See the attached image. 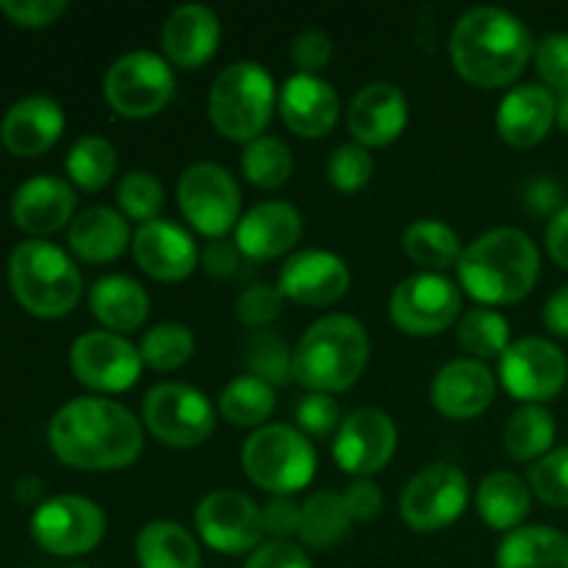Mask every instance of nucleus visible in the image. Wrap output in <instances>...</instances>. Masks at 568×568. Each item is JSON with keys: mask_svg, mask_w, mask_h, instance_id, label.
<instances>
[{"mask_svg": "<svg viewBox=\"0 0 568 568\" xmlns=\"http://www.w3.org/2000/svg\"><path fill=\"white\" fill-rule=\"evenodd\" d=\"M369 333L347 314L316 320L294 347V381L311 392H347L369 364Z\"/></svg>", "mask_w": 568, "mask_h": 568, "instance_id": "nucleus-4", "label": "nucleus"}, {"mask_svg": "<svg viewBox=\"0 0 568 568\" xmlns=\"http://www.w3.org/2000/svg\"><path fill=\"white\" fill-rule=\"evenodd\" d=\"M242 172L258 189L283 186L294 172L292 148L283 139L264 133L244 148Z\"/></svg>", "mask_w": 568, "mask_h": 568, "instance_id": "nucleus-40", "label": "nucleus"}, {"mask_svg": "<svg viewBox=\"0 0 568 568\" xmlns=\"http://www.w3.org/2000/svg\"><path fill=\"white\" fill-rule=\"evenodd\" d=\"M530 491L552 508H568V447H558L530 466Z\"/></svg>", "mask_w": 568, "mask_h": 568, "instance_id": "nucleus-44", "label": "nucleus"}, {"mask_svg": "<svg viewBox=\"0 0 568 568\" xmlns=\"http://www.w3.org/2000/svg\"><path fill=\"white\" fill-rule=\"evenodd\" d=\"M497 568H568V536L547 525L516 527L499 541Z\"/></svg>", "mask_w": 568, "mask_h": 568, "instance_id": "nucleus-30", "label": "nucleus"}, {"mask_svg": "<svg viewBox=\"0 0 568 568\" xmlns=\"http://www.w3.org/2000/svg\"><path fill=\"white\" fill-rule=\"evenodd\" d=\"M536 70L544 87L568 94V33H547L536 44Z\"/></svg>", "mask_w": 568, "mask_h": 568, "instance_id": "nucleus-47", "label": "nucleus"}, {"mask_svg": "<svg viewBox=\"0 0 568 568\" xmlns=\"http://www.w3.org/2000/svg\"><path fill=\"white\" fill-rule=\"evenodd\" d=\"M544 325L547 331H552L555 336L568 338V286L558 288L552 297L544 305Z\"/></svg>", "mask_w": 568, "mask_h": 568, "instance_id": "nucleus-55", "label": "nucleus"}, {"mask_svg": "<svg viewBox=\"0 0 568 568\" xmlns=\"http://www.w3.org/2000/svg\"><path fill=\"white\" fill-rule=\"evenodd\" d=\"M75 192L64 178H28L11 197V220L28 236H50L64 225H72Z\"/></svg>", "mask_w": 568, "mask_h": 568, "instance_id": "nucleus-25", "label": "nucleus"}, {"mask_svg": "<svg viewBox=\"0 0 568 568\" xmlns=\"http://www.w3.org/2000/svg\"><path fill=\"white\" fill-rule=\"evenodd\" d=\"M403 250L416 266H422L425 272H438V275H444V270L449 266H458L460 255H464V244H460L455 227L442 220H430V216L405 227Z\"/></svg>", "mask_w": 568, "mask_h": 568, "instance_id": "nucleus-33", "label": "nucleus"}, {"mask_svg": "<svg viewBox=\"0 0 568 568\" xmlns=\"http://www.w3.org/2000/svg\"><path fill=\"white\" fill-rule=\"evenodd\" d=\"M275 410V388L253 375H239L222 388L220 416L233 427H264Z\"/></svg>", "mask_w": 568, "mask_h": 568, "instance_id": "nucleus-35", "label": "nucleus"}, {"mask_svg": "<svg viewBox=\"0 0 568 568\" xmlns=\"http://www.w3.org/2000/svg\"><path fill=\"white\" fill-rule=\"evenodd\" d=\"M283 300L286 297H283L277 286L255 283V286H247L236 297V320L247 325L250 331H264V327H270L281 316Z\"/></svg>", "mask_w": 568, "mask_h": 568, "instance_id": "nucleus-45", "label": "nucleus"}, {"mask_svg": "<svg viewBox=\"0 0 568 568\" xmlns=\"http://www.w3.org/2000/svg\"><path fill=\"white\" fill-rule=\"evenodd\" d=\"M499 381L510 397L521 399V405H544L564 392L568 358L549 338H516L499 355Z\"/></svg>", "mask_w": 568, "mask_h": 568, "instance_id": "nucleus-12", "label": "nucleus"}, {"mask_svg": "<svg viewBox=\"0 0 568 568\" xmlns=\"http://www.w3.org/2000/svg\"><path fill=\"white\" fill-rule=\"evenodd\" d=\"M244 568H314L308 555L292 541H266L247 558Z\"/></svg>", "mask_w": 568, "mask_h": 568, "instance_id": "nucleus-52", "label": "nucleus"}, {"mask_svg": "<svg viewBox=\"0 0 568 568\" xmlns=\"http://www.w3.org/2000/svg\"><path fill=\"white\" fill-rule=\"evenodd\" d=\"M558 120V100L544 83H519L497 109V133L510 148H536Z\"/></svg>", "mask_w": 568, "mask_h": 568, "instance_id": "nucleus-27", "label": "nucleus"}, {"mask_svg": "<svg viewBox=\"0 0 568 568\" xmlns=\"http://www.w3.org/2000/svg\"><path fill=\"white\" fill-rule=\"evenodd\" d=\"M197 536L222 555L255 552L264 541L261 508L242 491L220 488L200 499L194 510Z\"/></svg>", "mask_w": 568, "mask_h": 568, "instance_id": "nucleus-16", "label": "nucleus"}, {"mask_svg": "<svg viewBox=\"0 0 568 568\" xmlns=\"http://www.w3.org/2000/svg\"><path fill=\"white\" fill-rule=\"evenodd\" d=\"M344 505H347L349 519L355 521H372L381 516L383 510V491L377 483H372L369 477H358V480L349 483L342 491Z\"/></svg>", "mask_w": 568, "mask_h": 568, "instance_id": "nucleus-51", "label": "nucleus"}, {"mask_svg": "<svg viewBox=\"0 0 568 568\" xmlns=\"http://www.w3.org/2000/svg\"><path fill=\"white\" fill-rule=\"evenodd\" d=\"M536 53L532 33L514 11L499 6L469 9L453 28L449 55L464 81L480 89L508 87Z\"/></svg>", "mask_w": 568, "mask_h": 568, "instance_id": "nucleus-2", "label": "nucleus"}, {"mask_svg": "<svg viewBox=\"0 0 568 568\" xmlns=\"http://www.w3.org/2000/svg\"><path fill=\"white\" fill-rule=\"evenodd\" d=\"M166 192L159 178L148 170H133L116 186V203L128 220H136L139 225L159 220V211L164 209Z\"/></svg>", "mask_w": 568, "mask_h": 568, "instance_id": "nucleus-42", "label": "nucleus"}, {"mask_svg": "<svg viewBox=\"0 0 568 568\" xmlns=\"http://www.w3.org/2000/svg\"><path fill=\"white\" fill-rule=\"evenodd\" d=\"M497 397V377L483 361L455 358L436 372L430 399L447 419H475L486 414Z\"/></svg>", "mask_w": 568, "mask_h": 568, "instance_id": "nucleus-20", "label": "nucleus"}, {"mask_svg": "<svg viewBox=\"0 0 568 568\" xmlns=\"http://www.w3.org/2000/svg\"><path fill=\"white\" fill-rule=\"evenodd\" d=\"M67 242L78 258L89 261V264H105V261L120 258L133 239L128 216L122 211L109 209V205H92L72 220Z\"/></svg>", "mask_w": 568, "mask_h": 568, "instance_id": "nucleus-28", "label": "nucleus"}, {"mask_svg": "<svg viewBox=\"0 0 568 568\" xmlns=\"http://www.w3.org/2000/svg\"><path fill=\"white\" fill-rule=\"evenodd\" d=\"M89 311L111 333H131L144 325L150 297L139 281L128 275H105L89 288Z\"/></svg>", "mask_w": 568, "mask_h": 568, "instance_id": "nucleus-29", "label": "nucleus"}, {"mask_svg": "<svg viewBox=\"0 0 568 568\" xmlns=\"http://www.w3.org/2000/svg\"><path fill=\"white\" fill-rule=\"evenodd\" d=\"M372 172H375V159H372L369 148L358 142L338 144L327 159V181L338 192H358L369 183Z\"/></svg>", "mask_w": 568, "mask_h": 568, "instance_id": "nucleus-43", "label": "nucleus"}, {"mask_svg": "<svg viewBox=\"0 0 568 568\" xmlns=\"http://www.w3.org/2000/svg\"><path fill=\"white\" fill-rule=\"evenodd\" d=\"M105 103L128 120L159 114L175 94L170 61L153 50H131L109 67L103 78Z\"/></svg>", "mask_w": 568, "mask_h": 568, "instance_id": "nucleus-8", "label": "nucleus"}, {"mask_svg": "<svg viewBox=\"0 0 568 568\" xmlns=\"http://www.w3.org/2000/svg\"><path fill=\"white\" fill-rule=\"evenodd\" d=\"M72 375L94 392L120 394L136 386L144 361L136 344L111 331H89L70 347Z\"/></svg>", "mask_w": 568, "mask_h": 568, "instance_id": "nucleus-15", "label": "nucleus"}, {"mask_svg": "<svg viewBox=\"0 0 568 568\" xmlns=\"http://www.w3.org/2000/svg\"><path fill=\"white\" fill-rule=\"evenodd\" d=\"M469 503V477L453 464H430L403 488L399 514L416 532H436L453 525Z\"/></svg>", "mask_w": 568, "mask_h": 568, "instance_id": "nucleus-14", "label": "nucleus"}, {"mask_svg": "<svg viewBox=\"0 0 568 568\" xmlns=\"http://www.w3.org/2000/svg\"><path fill=\"white\" fill-rule=\"evenodd\" d=\"M203 261V270L214 277H233L242 270V250L236 247V242H225V239H214L211 244H205V250L200 253Z\"/></svg>", "mask_w": 568, "mask_h": 568, "instance_id": "nucleus-53", "label": "nucleus"}, {"mask_svg": "<svg viewBox=\"0 0 568 568\" xmlns=\"http://www.w3.org/2000/svg\"><path fill=\"white\" fill-rule=\"evenodd\" d=\"M277 105V87L258 61H233L214 78L209 92L211 125L231 142L264 136Z\"/></svg>", "mask_w": 568, "mask_h": 568, "instance_id": "nucleus-6", "label": "nucleus"}, {"mask_svg": "<svg viewBox=\"0 0 568 568\" xmlns=\"http://www.w3.org/2000/svg\"><path fill=\"white\" fill-rule=\"evenodd\" d=\"M0 11L22 28H44L67 11V0H0Z\"/></svg>", "mask_w": 568, "mask_h": 568, "instance_id": "nucleus-49", "label": "nucleus"}, {"mask_svg": "<svg viewBox=\"0 0 568 568\" xmlns=\"http://www.w3.org/2000/svg\"><path fill=\"white\" fill-rule=\"evenodd\" d=\"M303 236V216L286 200L253 205L236 225V247L250 261H272L286 255Z\"/></svg>", "mask_w": 568, "mask_h": 568, "instance_id": "nucleus-23", "label": "nucleus"}, {"mask_svg": "<svg viewBox=\"0 0 568 568\" xmlns=\"http://www.w3.org/2000/svg\"><path fill=\"white\" fill-rule=\"evenodd\" d=\"M397 425L381 408H358L344 416L333 438V458L342 471L372 477L386 469L397 453Z\"/></svg>", "mask_w": 568, "mask_h": 568, "instance_id": "nucleus-17", "label": "nucleus"}, {"mask_svg": "<svg viewBox=\"0 0 568 568\" xmlns=\"http://www.w3.org/2000/svg\"><path fill=\"white\" fill-rule=\"evenodd\" d=\"M131 250L144 275L164 283L183 281L192 275L200 258L192 233L175 222L161 220V216L136 227Z\"/></svg>", "mask_w": 568, "mask_h": 568, "instance_id": "nucleus-22", "label": "nucleus"}, {"mask_svg": "<svg viewBox=\"0 0 568 568\" xmlns=\"http://www.w3.org/2000/svg\"><path fill=\"white\" fill-rule=\"evenodd\" d=\"M105 514L98 503L75 494H61L39 505L31 516V538L50 555L78 558L103 541Z\"/></svg>", "mask_w": 568, "mask_h": 568, "instance_id": "nucleus-13", "label": "nucleus"}, {"mask_svg": "<svg viewBox=\"0 0 568 568\" xmlns=\"http://www.w3.org/2000/svg\"><path fill=\"white\" fill-rule=\"evenodd\" d=\"M294 419H297V430L305 436H327L342 425V408L333 394L308 392L305 397H300Z\"/></svg>", "mask_w": 568, "mask_h": 568, "instance_id": "nucleus-46", "label": "nucleus"}, {"mask_svg": "<svg viewBox=\"0 0 568 568\" xmlns=\"http://www.w3.org/2000/svg\"><path fill=\"white\" fill-rule=\"evenodd\" d=\"M9 286L17 303L39 320L67 316L83 294V281L70 255L44 239H28L9 255Z\"/></svg>", "mask_w": 568, "mask_h": 568, "instance_id": "nucleus-5", "label": "nucleus"}, {"mask_svg": "<svg viewBox=\"0 0 568 568\" xmlns=\"http://www.w3.org/2000/svg\"><path fill=\"white\" fill-rule=\"evenodd\" d=\"M555 436H558V427H555L552 410L544 405H519L505 425L503 444L510 458L530 464L552 453Z\"/></svg>", "mask_w": 568, "mask_h": 568, "instance_id": "nucleus-34", "label": "nucleus"}, {"mask_svg": "<svg viewBox=\"0 0 568 568\" xmlns=\"http://www.w3.org/2000/svg\"><path fill=\"white\" fill-rule=\"evenodd\" d=\"M244 475L275 497H288L316 475V449L305 433L288 425H264L242 447Z\"/></svg>", "mask_w": 568, "mask_h": 568, "instance_id": "nucleus-7", "label": "nucleus"}, {"mask_svg": "<svg viewBox=\"0 0 568 568\" xmlns=\"http://www.w3.org/2000/svg\"><path fill=\"white\" fill-rule=\"evenodd\" d=\"M136 560L142 568H200V544L183 525L155 519L139 530Z\"/></svg>", "mask_w": 568, "mask_h": 568, "instance_id": "nucleus-31", "label": "nucleus"}, {"mask_svg": "<svg viewBox=\"0 0 568 568\" xmlns=\"http://www.w3.org/2000/svg\"><path fill=\"white\" fill-rule=\"evenodd\" d=\"M547 253L552 255L555 264L568 270V205H564L547 225Z\"/></svg>", "mask_w": 568, "mask_h": 568, "instance_id": "nucleus-54", "label": "nucleus"}, {"mask_svg": "<svg viewBox=\"0 0 568 568\" xmlns=\"http://www.w3.org/2000/svg\"><path fill=\"white\" fill-rule=\"evenodd\" d=\"M222 26L214 9L203 3H183L166 14L164 28H161V44L170 64L194 70L205 61L214 59L220 48Z\"/></svg>", "mask_w": 568, "mask_h": 568, "instance_id": "nucleus-24", "label": "nucleus"}, {"mask_svg": "<svg viewBox=\"0 0 568 568\" xmlns=\"http://www.w3.org/2000/svg\"><path fill=\"white\" fill-rule=\"evenodd\" d=\"M300 508H303V514H300L297 538L314 549H325L342 541L349 521H353L347 514V505H344V497L338 491H331V488L314 491Z\"/></svg>", "mask_w": 568, "mask_h": 568, "instance_id": "nucleus-36", "label": "nucleus"}, {"mask_svg": "<svg viewBox=\"0 0 568 568\" xmlns=\"http://www.w3.org/2000/svg\"><path fill=\"white\" fill-rule=\"evenodd\" d=\"M75 568H87V566H75Z\"/></svg>", "mask_w": 568, "mask_h": 568, "instance_id": "nucleus-57", "label": "nucleus"}, {"mask_svg": "<svg viewBox=\"0 0 568 568\" xmlns=\"http://www.w3.org/2000/svg\"><path fill=\"white\" fill-rule=\"evenodd\" d=\"M405 125H408V98L397 83H366L347 109L349 133L364 148H386L397 142Z\"/></svg>", "mask_w": 568, "mask_h": 568, "instance_id": "nucleus-19", "label": "nucleus"}, {"mask_svg": "<svg viewBox=\"0 0 568 568\" xmlns=\"http://www.w3.org/2000/svg\"><path fill=\"white\" fill-rule=\"evenodd\" d=\"M477 514L494 530H516L530 516V483L514 471H494L477 488Z\"/></svg>", "mask_w": 568, "mask_h": 568, "instance_id": "nucleus-32", "label": "nucleus"}, {"mask_svg": "<svg viewBox=\"0 0 568 568\" xmlns=\"http://www.w3.org/2000/svg\"><path fill=\"white\" fill-rule=\"evenodd\" d=\"M541 253L519 227H494L466 244L458 261L460 286L483 305L519 303L536 288Z\"/></svg>", "mask_w": 568, "mask_h": 568, "instance_id": "nucleus-3", "label": "nucleus"}, {"mask_svg": "<svg viewBox=\"0 0 568 568\" xmlns=\"http://www.w3.org/2000/svg\"><path fill=\"white\" fill-rule=\"evenodd\" d=\"M458 283L438 272H419L399 283L388 300V316L405 336H436L460 320Z\"/></svg>", "mask_w": 568, "mask_h": 568, "instance_id": "nucleus-11", "label": "nucleus"}, {"mask_svg": "<svg viewBox=\"0 0 568 568\" xmlns=\"http://www.w3.org/2000/svg\"><path fill=\"white\" fill-rule=\"evenodd\" d=\"M242 361L247 366V375L275 386H286L294 377V349L277 336L275 331H253L244 338Z\"/></svg>", "mask_w": 568, "mask_h": 568, "instance_id": "nucleus-38", "label": "nucleus"}, {"mask_svg": "<svg viewBox=\"0 0 568 568\" xmlns=\"http://www.w3.org/2000/svg\"><path fill=\"white\" fill-rule=\"evenodd\" d=\"M142 422L166 447L192 449L211 438L216 410L200 388L186 383H159L144 394Z\"/></svg>", "mask_w": 568, "mask_h": 568, "instance_id": "nucleus-9", "label": "nucleus"}, {"mask_svg": "<svg viewBox=\"0 0 568 568\" xmlns=\"http://www.w3.org/2000/svg\"><path fill=\"white\" fill-rule=\"evenodd\" d=\"M300 514H303V508L292 497H275L261 508L264 536H270L272 541H288L300 532Z\"/></svg>", "mask_w": 568, "mask_h": 568, "instance_id": "nucleus-50", "label": "nucleus"}, {"mask_svg": "<svg viewBox=\"0 0 568 568\" xmlns=\"http://www.w3.org/2000/svg\"><path fill=\"white\" fill-rule=\"evenodd\" d=\"M458 344L475 361L499 358L510 347V322L488 305H477L460 314Z\"/></svg>", "mask_w": 568, "mask_h": 568, "instance_id": "nucleus-37", "label": "nucleus"}, {"mask_svg": "<svg viewBox=\"0 0 568 568\" xmlns=\"http://www.w3.org/2000/svg\"><path fill=\"white\" fill-rule=\"evenodd\" d=\"M555 122H558V125L568 133V94H564V98L558 100V120Z\"/></svg>", "mask_w": 568, "mask_h": 568, "instance_id": "nucleus-56", "label": "nucleus"}, {"mask_svg": "<svg viewBox=\"0 0 568 568\" xmlns=\"http://www.w3.org/2000/svg\"><path fill=\"white\" fill-rule=\"evenodd\" d=\"M144 366L155 372L181 369L194 355V333L183 322H159L139 344Z\"/></svg>", "mask_w": 568, "mask_h": 568, "instance_id": "nucleus-41", "label": "nucleus"}, {"mask_svg": "<svg viewBox=\"0 0 568 568\" xmlns=\"http://www.w3.org/2000/svg\"><path fill=\"white\" fill-rule=\"evenodd\" d=\"M178 205L189 225L209 239H222L242 220V189L225 166L197 161L178 181Z\"/></svg>", "mask_w": 568, "mask_h": 568, "instance_id": "nucleus-10", "label": "nucleus"}, {"mask_svg": "<svg viewBox=\"0 0 568 568\" xmlns=\"http://www.w3.org/2000/svg\"><path fill=\"white\" fill-rule=\"evenodd\" d=\"M48 444L61 464L81 471H116L142 455V422L105 397H75L55 410Z\"/></svg>", "mask_w": 568, "mask_h": 568, "instance_id": "nucleus-1", "label": "nucleus"}, {"mask_svg": "<svg viewBox=\"0 0 568 568\" xmlns=\"http://www.w3.org/2000/svg\"><path fill=\"white\" fill-rule=\"evenodd\" d=\"M64 111L53 98L44 94H31L22 98L6 111L0 122V142L11 155L20 159H33L53 148L64 133Z\"/></svg>", "mask_w": 568, "mask_h": 568, "instance_id": "nucleus-26", "label": "nucleus"}, {"mask_svg": "<svg viewBox=\"0 0 568 568\" xmlns=\"http://www.w3.org/2000/svg\"><path fill=\"white\" fill-rule=\"evenodd\" d=\"M333 59V39L322 28H303L292 42V61L300 72L316 75Z\"/></svg>", "mask_w": 568, "mask_h": 568, "instance_id": "nucleus-48", "label": "nucleus"}, {"mask_svg": "<svg viewBox=\"0 0 568 568\" xmlns=\"http://www.w3.org/2000/svg\"><path fill=\"white\" fill-rule=\"evenodd\" d=\"M277 111L292 133L303 139H322L336 128L342 100L325 78L294 72L277 92Z\"/></svg>", "mask_w": 568, "mask_h": 568, "instance_id": "nucleus-21", "label": "nucleus"}, {"mask_svg": "<svg viewBox=\"0 0 568 568\" xmlns=\"http://www.w3.org/2000/svg\"><path fill=\"white\" fill-rule=\"evenodd\" d=\"M277 288L300 305H331L347 294L349 266L331 250H300L281 266Z\"/></svg>", "mask_w": 568, "mask_h": 568, "instance_id": "nucleus-18", "label": "nucleus"}, {"mask_svg": "<svg viewBox=\"0 0 568 568\" xmlns=\"http://www.w3.org/2000/svg\"><path fill=\"white\" fill-rule=\"evenodd\" d=\"M116 172V150L109 139L87 136L78 139L75 144L67 153V175L75 186L87 189V192H100L103 186H109V181Z\"/></svg>", "mask_w": 568, "mask_h": 568, "instance_id": "nucleus-39", "label": "nucleus"}]
</instances>
